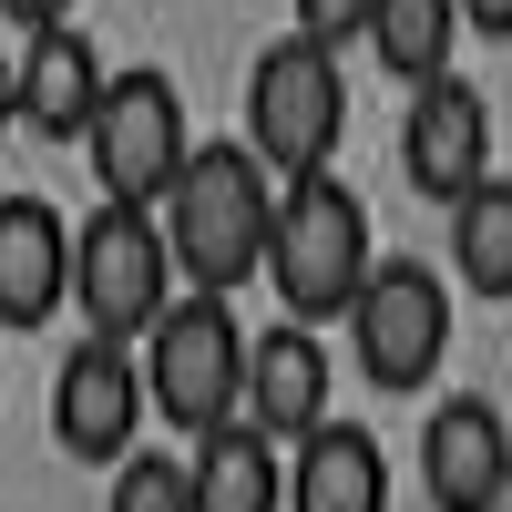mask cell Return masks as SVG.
Here are the masks:
<instances>
[{
	"instance_id": "obj_16",
	"label": "cell",
	"mask_w": 512,
	"mask_h": 512,
	"mask_svg": "<svg viewBox=\"0 0 512 512\" xmlns=\"http://www.w3.org/2000/svg\"><path fill=\"white\" fill-rule=\"evenodd\" d=\"M451 31H461V0H379L369 11V62L400 93H420V82L451 72Z\"/></svg>"
},
{
	"instance_id": "obj_20",
	"label": "cell",
	"mask_w": 512,
	"mask_h": 512,
	"mask_svg": "<svg viewBox=\"0 0 512 512\" xmlns=\"http://www.w3.org/2000/svg\"><path fill=\"white\" fill-rule=\"evenodd\" d=\"M0 21L21 41H41V31H72V0H0Z\"/></svg>"
},
{
	"instance_id": "obj_18",
	"label": "cell",
	"mask_w": 512,
	"mask_h": 512,
	"mask_svg": "<svg viewBox=\"0 0 512 512\" xmlns=\"http://www.w3.org/2000/svg\"><path fill=\"white\" fill-rule=\"evenodd\" d=\"M103 512H195V461L185 451H134L113 472V502Z\"/></svg>"
},
{
	"instance_id": "obj_5",
	"label": "cell",
	"mask_w": 512,
	"mask_h": 512,
	"mask_svg": "<svg viewBox=\"0 0 512 512\" xmlns=\"http://www.w3.org/2000/svg\"><path fill=\"white\" fill-rule=\"evenodd\" d=\"M246 318L236 297H205L185 287L175 308H164V328L144 338V390H154V420H175L185 441H216L246 420Z\"/></svg>"
},
{
	"instance_id": "obj_19",
	"label": "cell",
	"mask_w": 512,
	"mask_h": 512,
	"mask_svg": "<svg viewBox=\"0 0 512 512\" xmlns=\"http://www.w3.org/2000/svg\"><path fill=\"white\" fill-rule=\"evenodd\" d=\"M287 11H297V31H308V41L349 52V41H369V11H379V0H287Z\"/></svg>"
},
{
	"instance_id": "obj_13",
	"label": "cell",
	"mask_w": 512,
	"mask_h": 512,
	"mask_svg": "<svg viewBox=\"0 0 512 512\" xmlns=\"http://www.w3.org/2000/svg\"><path fill=\"white\" fill-rule=\"evenodd\" d=\"M72 308V226L41 195H0V328H41Z\"/></svg>"
},
{
	"instance_id": "obj_11",
	"label": "cell",
	"mask_w": 512,
	"mask_h": 512,
	"mask_svg": "<svg viewBox=\"0 0 512 512\" xmlns=\"http://www.w3.org/2000/svg\"><path fill=\"white\" fill-rule=\"evenodd\" d=\"M328 390H338V369H328V349H318V328H297V318L256 328V349H246V420H256L277 451L318 441L328 420H338Z\"/></svg>"
},
{
	"instance_id": "obj_21",
	"label": "cell",
	"mask_w": 512,
	"mask_h": 512,
	"mask_svg": "<svg viewBox=\"0 0 512 512\" xmlns=\"http://www.w3.org/2000/svg\"><path fill=\"white\" fill-rule=\"evenodd\" d=\"M461 31H482V41H512V0H461Z\"/></svg>"
},
{
	"instance_id": "obj_4",
	"label": "cell",
	"mask_w": 512,
	"mask_h": 512,
	"mask_svg": "<svg viewBox=\"0 0 512 512\" xmlns=\"http://www.w3.org/2000/svg\"><path fill=\"white\" fill-rule=\"evenodd\" d=\"M175 297H185V277H175V246H164L154 205H93V216L72 226V308H82V338L144 349Z\"/></svg>"
},
{
	"instance_id": "obj_3",
	"label": "cell",
	"mask_w": 512,
	"mask_h": 512,
	"mask_svg": "<svg viewBox=\"0 0 512 512\" xmlns=\"http://www.w3.org/2000/svg\"><path fill=\"white\" fill-rule=\"evenodd\" d=\"M338 144H349V62L308 31L267 41L246 72V154L277 185H308V175H338Z\"/></svg>"
},
{
	"instance_id": "obj_7",
	"label": "cell",
	"mask_w": 512,
	"mask_h": 512,
	"mask_svg": "<svg viewBox=\"0 0 512 512\" xmlns=\"http://www.w3.org/2000/svg\"><path fill=\"white\" fill-rule=\"evenodd\" d=\"M349 359L369 390H431V369L451 359V287L431 256H379L359 308H349Z\"/></svg>"
},
{
	"instance_id": "obj_12",
	"label": "cell",
	"mask_w": 512,
	"mask_h": 512,
	"mask_svg": "<svg viewBox=\"0 0 512 512\" xmlns=\"http://www.w3.org/2000/svg\"><path fill=\"white\" fill-rule=\"evenodd\" d=\"M11 72H21V134L41 144H82L113 93V62L93 52V31H41L11 52Z\"/></svg>"
},
{
	"instance_id": "obj_14",
	"label": "cell",
	"mask_w": 512,
	"mask_h": 512,
	"mask_svg": "<svg viewBox=\"0 0 512 512\" xmlns=\"http://www.w3.org/2000/svg\"><path fill=\"white\" fill-rule=\"evenodd\" d=\"M287 512H390V451L359 420H328L287 451Z\"/></svg>"
},
{
	"instance_id": "obj_15",
	"label": "cell",
	"mask_w": 512,
	"mask_h": 512,
	"mask_svg": "<svg viewBox=\"0 0 512 512\" xmlns=\"http://www.w3.org/2000/svg\"><path fill=\"white\" fill-rule=\"evenodd\" d=\"M185 461H195V512H287V461H277V441L256 420L195 441Z\"/></svg>"
},
{
	"instance_id": "obj_9",
	"label": "cell",
	"mask_w": 512,
	"mask_h": 512,
	"mask_svg": "<svg viewBox=\"0 0 512 512\" xmlns=\"http://www.w3.org/2000/svg\"><path fill=\"white\" fill-rule=\"evenodd\" d=\"M400 175L420 185L451 216L461 195H482L492 185V93L472 72H441V82H420L410 113H400Z\"/></svg>"
},
{
	"instance_id": "obj_17",
	"label": "cell",
	"mask_w": 512,
	"mask_h": 512,
	"mask_svg": "<svg viewBox=\"0 0 512 512\" xmlns=\"http://www.w3.org/2000/svg\"><path fill=\"white\" fill-rule=\"evenodd\" d=\"M451 277L472 297H512V175L451 205Z\"/></svg>"
},
{
	"instance_id": "obj_2",
	"label": "cell",
	"mask_w": 512,
	"mask_h": 512,
	"mask_svg": "<svg viewBox=\"0 0 512 512\" xmlns=\"http://www.w3.org/2000/svg\"><path fill=\"white\" fill-rule=\"evenodd\" d=\"M369 205L349 175H308V185H277V236H267V287H277V318L297 328H349L359 287H369Z\"/></svg>"
},
{
	"instance_id": "obj_22",
	"label": "cell",
	"mask_w": 512,
	"mask_h": 512,
	"mask_svg": "<svg viewBox=\"0 0 512 512\" xmlns=\"http://www.w3.org/2000/svg\"><path fill=\"white\" fill-rule=\"evenodd\" d=\"M11 134H21V72L0 62V144H11Z\"/></svg>"
},
{
	"instance_id": "obj_6",
	"label": "cell",
	"mask_w": 512,
	"mask_h": 512,
	"mask_svg": "<svg viewBox=\"0 0 512 512\" xmlns=\"http://www.w3.org/2000/svg\"><path fill=\"white\" fill-rule=\"evenodd\" d=\"M82 154H93L103 205H164V195H175V175L195 164V123H185L175 72L123 62L113 93H103V113H93V134H82Z\"/></svg>"
},
{
	"instance_id": "obj_1",
	"label": "cell",
	"mask_w": 512,
	"mask_h": 512,
	"mask_svg": "<svg viewBox=\"0 0 512 512\" xmlns=\"http://www.w3.org/2000/svg\"><path fill=\"white\" fill-rule=\"evenodd\" d=\"M175 277L205 297H236L246 277H267V236H277V175L246 154V134H205L195 164L175 175V195L154 205Z\"/></svg>"
},
{
	"instance_id": "obj_8",
	"label": "cell",
	"mask_w": 512,
	"mask_h": 512,
	"mask_svg": "<svg viewBox=\"0 0 512 512\" xmlns=\"http://www.w3.org/2000/svg\"><path fill=\"white\" fill-rule=\"evenodd\" d=\"M144 349H123V338H72L62 369H52V441L72 461H93V472H123L144 441Z\"/></svg>"
},
{
	"instance_id": "obj_10",
	"label": "cell",
	"mask_w": 512,
	"mask_h": 512,
	"mask_svg": "<svg viewBox=\"0 0 512 512\" xmlns=\"http://www.w3.org/2000/svg\"><path fill=\"white\" fill-rule=\"evenodd\" d=\"M420 492L441 512H512V420L482 390H451L420 420Z\"/></svg>"
}]
</instances>
